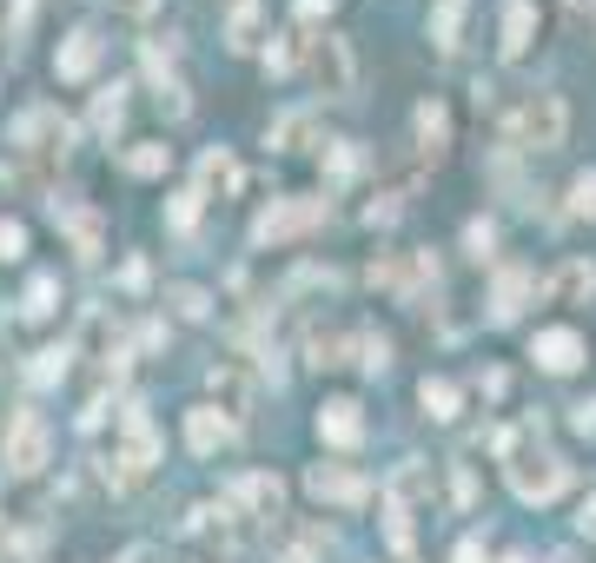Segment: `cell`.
Segmentation results:
<instances>
[{
  "label": "cell",
  "instance_id": "cell-1",
  "mask_svg": "<svg viewBox=\"0 0 596 563\" xmlns=\"http://www.w3.org/2000/svg\"><path fill=\"white\" fill-rule=\"evenodd\" d=\"M490 87H477V100H484ZM490 107H497V133L518 146V152H550V146H563V133H570V113H563V100L557 94H518V100H497L490 94Z\"/></svg>",
  "mask_w": 596,
  "mask_h": 563
},
{
  "label": "cell",
  "instance_id": "cell-2",
  "mask_svg": "<svg viewBox=\"0 0 596 563\" xmlns=\"http://www.w3.org/2000/svg\"><path fill=\"white\" fill-rule=\"evenodd\" d=\"M497 457H503V477H510V491H518L524 504H550V498L563 491V477H570L557 451L531 444V431H503V438H497Z\"/></svg>",
  "mask_w": 596,
  "mask_h": 563
},
{
  "label": "cell",
  "instance_id": "cell-3",
  "mask_svg": "<svg viewBox=\"0 0 596 563\" xmlns=\"http://www.w3.org/2000/svg\"><path fill=\"white\" fill-rule=\"evenodd\" d=\"M325 212H331L325 193H285V199H272L259 219H252V238H259V246H279V238H305L312 225H325Z\"/></svg>",
  "mask_w": 596,
  "mask_h": 563
},
{
  "label": "cell",
  "instance_id": "cell-4",
  "mask_svg": "<svg viewBox=\"0 0 596 563\" xmlns=\"http://www.w3.org/2000/svg\"><path fill=\"white\" fill-rule=\"evenodd\" d=\"M47 444H53V438H47V418L27 412V405L8 418V431H0V457H8L14 477H40V470H47Z\"/></svg>",
  "mask_w": 596,
  "mask_h": 563
},
{
  "label": "cell",
  "instance_id": "cell-5",
  "mask_svg": "<svg viewBox=\"0 0 596 563\" xmlns=\"http://www.w3.org/2000/svg\"><path fill=\"white\" fill-rule=\"evenodd\" d=\"M305 66H312V79H318V94H331V100H345V94L358 87V60H352V40H338V34L312 40V47H305Z\"/></svg>",
  "mask_w": 596,
  "mask_h": 563
},
{
  "label": "cell",
  "instance_id": "cell-6",
  "mask_svg": "<svg viewBox=\"0 0 596 563\" xmlns=\"http://www.w3.org/2000/svg\"><path fill=\"white\" fill-rule=\"evenodd\" d=\"M206 391H212V412H219L226 425H245V418H252V371H245V365H232V358L212 365V371H206Z\"/></svg>",
  "mask_w": 596,
  "mask_h": 563
},
{
  "label": "cell",
  "instance_id": "cell-7",
  "mask_svg": "<svg viewBox=\"0 0 596 563\" xmlns=\"http://www.w3.org/2000/svg\"><path fill=\"white\" fill-rule=\"evenodd\" d=\"M531 358H537L544 371H557V378H563V371H576V365L589 358V345H583V332H576V326H544V332L531 339Z\"/></svg>",
  "mask_w": 596,
  "mask_h": 563
},
{
  "label": "cell",
  "instance_id": "cell-8",
  "mask_svg": "<svg viewBox=\"0 0 596 563\" xmlns=\"http://www.w3.org/2000/svg\"><path fill=\"white\" fill-rule=\"evenodd\" d=\"M305 491L318 498V504H365L372 498V485L358 470H345V464H312L305 470Z\"/></svg>",
  "mask_w": 596,
  "mask_h": 563
},
{
  "label": "cell",
  "instance_id": "cell-9",
  "mask_svg": "<svg viewBox=\"0 0 596 563\" xmlns=\"http://www.w3.org/2000/svg\"><path fill=\"white\" fill-rule=\"evenodd\" d=\"M531 298H537V272L503 266V272H497V292H490V318H497V326H510V318H518Z\"/></svg>",
  "mask_w": 596,
  "mask_h": 563
},
{
  "label": "cell",
  "instance_id": "cell-10",
  "mask_svg": "<svg viewBox=\"0 0 596 563\" xmlns=\"http://www.w3.org/2000/svg\"><path fill=\"white\" fill-rule=\"evenodd\" d=\"M100 66V34L94 27H73L66 40H60V53H53V73L60 79H87Z\"/></svg>",
  "mask_w": 596,
  "mask_h": 563
},
{
  "label": "cell",
  "instance_id": "cell-11",
  "mask_svg": "<svg viewBox=\"0 0 596 563\" xmlns=\"http://www.w3.org/2000/svg\"><path fill=\"white\" fill-rule=\"evenodd\" d=\"M318 438L338 444V451H352V444L365 438V418H358L352 397H331V405H318Z\"/></svg>",
  "mask_w": 596,
  "mask_h": 563
},
{
  "label": "cell",
  "instance_id": "cell-12",
  "mask_svg": "<svg viewBox=\"0 0 596 563\" xmlns=\"http://www.w3.org/2000/svg\"><path fill=\"white\" fill-rule=\"evenodd\" d=\"M537 40V0H503V60H524Z\"/></svg>",
  "mask_w": 596,
  "mask_h": 563
},
{
  "label": "cell",
  "instance_id": "cell-13",
  "mask_svg": "<svg viewBox=\"0 0 596 563\" xmlns=\"http://www.w3.org/2000/svg\"><path fill=\"white\" fill-rule=\"evenodd\" d=\"M53 225L73 238L80 259H100V212L94 206H53Z\"/></svg>",
  "mask_w": 596,
  "mask_h": 563
},
{
  "label": "cell",
  "instance_id": "cell-14",
  "mask_svg": "<svg viewBox=\"0 0 596 563\" xmlns=\"http://www.w3.org/2000/svg\"><path fill=\"white\" fill-rule=\"evenodd\" d=\"M232 431H239V425H226L212 405H193V412H186V444H193L199 457H212L219 444H232Z\"/></svg>",
  "mask_w": 596,
  "mask_h": 563
},
{
  "label": "cell",
  "instance_id": "cell-15",
  "mask_svg": "<svg viewBox=\"0 0 596 563\" xmlns=\"http://www.w3.org/2000/svg\"><path fill=\"white\" fill-rule=\"evenodd\" d=\"M550 298L557 305H589L596 298V266L589 259H563V272L550 279Z\"/></svg>",
  "mask_w": 596,
  "mask_h": 563
},
{
  "label": "cell",
  "instance_id": "cell-16",
  "mask_svg": "<svg viewBox=\"0 0 596 563\" xmlns=\"http://www.w3.org/2000/svg\"><path fill=\"white\" fill-rule=\"evenodd\" d=\"M398 511H411L417 498H431V464H424V457H404L398 470H391V491H385Z\"/></svg>",
  "mask_w": 596,
  "mask_h": 563
},
{
  "label": "cell",
  "instance_id": "cell-17",
  "mask_svg": "<svg viewBox=\"0 0 596 563\" xmlns=\"http://www.w3.org/2000/svg\"><path fill=\"white\" fill-rule=\"evenodd\" d=\"M239 180H245V173H239V159H232L226 146H212V152L199 159V199H206V193L226 199V193H239Z\"/></svg>",
  "mask_w": 596,
  "mask_h": 563
},
{
  "label": "cell",
  "instance_id": "cell-18",
  "mask_svg": "<svg viewBox=\"0 0 596 563\" xmlns=\"http://www.w3.org/2000/svg\"><path fill=\"white\" fill-rule=\"evenodd\" d=\"M417 405H424V412H431L438 425H451V418L464 412V391H458L451 378H424V384H417Z\"/></svg>",
  "mask_w": 596,
  "mask_h": 563
},
{
  "label": "cell",
  "instance_id": "cell-19",
  "mask_svg": "<svg viewBox=\"0 0 596 563\" xmlns=\"http://www.w3.org/2000/svg\"><path fill=\"white\" fill-rule=\"evenodd\" d=\"M259 40H266V14L252 8V0H239V14H232V27H226V47H232V53H252Z\"/></svg>",
  "mask_w": 596,
  "mask_h": 563
},
{
  "label": "cell",
  "instance_id": "cell-20",
  "mask_svg": "<svg viewBox=\"0 0 596 563\" xmlns=\"http://www.w3.org/2000/svg\"><path fill=\"white\" fill-rule=\"evenodd\" d=\"M166 167H173V146H159V139L126 146V173H133V180H159Z\"/></svg>",
  "mask_w": 596,
  "mask_h": 563
},
{
  "label": "cell",
  "instance_id": "cell-21",
  "mask_svg": "<svg viewBox=\"0 0 596 563\" xmlns=\"http://www.w3.org/2000/svg\"><path fill=\"white\" fill-rule=\"evenodd\" d=\"M417 139H424V152H431V159L445 152V139H451V113H445L438 100H424V107H417Z\"/></svg>",
  "mask_w": 596,
  "mask_h": 563
},
{
  "label": "cell",
  "instance_id": "cell-22",
  "mask_svg": "<svg viewBox=\"0 0 596 563\" xmlns=\"http://www.w3.org/2000/svg\"><path fill=\"white\" fill-rule=\"evenodd\" d=\"M312 126H318V120H312V113H279V120H272V126H266V139H272V146H279V152H299V146H305V139H312Z\"/></svg>",
  "mask_w": 596,
  "mask_h": 563
},
{
  "label": "cell",
  "instance_id": "cell-23",
  "mask_svg": "<svg viewBox=\"0 0 596 563\" xmlns=\"http://www.w3.org/2000/svg\"><path fill=\"white\" fill-rule=\"evenodd\" d=\"M464 8H471V0H438V14H431V40H438V53H451V47H458Z\"/></svg>",
  "mask_w": 596,
  "mask_h": 563
},
{
  "label": "cell",
  "instance_id": "cell-24",
  "mask_svg": "<svg viewBox=\"0 0 596 563\" xmlns=\"http://www.w3.org/2000/svg\"><path fill=\"white\" fill-rule=\"evenodd\" d=\"M166 305H173V318H186V326H199V318L212 311V298L199 285H166Z\"/></svg>",
  "mask_w": 596,
  "mask_h": 563
},
{
  "label": "cell",
  "instance_id": "cell-25",
  "mask_svg": "<svg viewBox=\"0 0 596 563\" xmlns=\"http://www.w3.org/2000/svg\"><path fill=\"white\" fill-rule=\"evenodd\" d=\"M305 352H312V365H318V371H331V365H345L352 339H338V332H312V339H305Z\"/></svg>",
  "mask_w": 596,
  "mask_h": 563
},
{
  "label": "cell",
  "instance_id": "cell-26",
  "mask_svg": "<svg viewBox=\"0 0 596 563\" xmlns=\"http://www.w3.org/2000/svg\"><path fill=\"white\" fill-rule=\"evenodd\" d=\"M352 352H358V365H365L372 378L391 365V339H385V332H358V339H352Z\"/></svg>",
  "mask_w": 596,
  "mask_h": 563
},
{
  "label": "cell",
  "instance_id": "cell-27",
  "mask_svg": "<svg viewBox=\"0 0 596 563\" xmlns=\"http://www.w3.org/2000/svg\"><path fill=\"white\" fill-rule=\"evenodd\" d=\"M120 120H126V87H107V94L94 100V126H100V133H120Z\"/></svg>",
  "mask_w": 596,
  "mask_h": 563
},
{
  "label": "cell",
  "instance_id": "cell-28",
  "mask_svg": "<svg viewBox=\"0 0 596 563\" xmlns=\"http://www.w3.org/2000/svg\"><path fill=\"white\" fill-rule=\"evenodd\" d=\"M66 358H73V345H47V352H34V365H27V378H34V384H53V378L66 371Z\"/></svg>",
  "mask_w": 596,
  "mask_h": 563
},
{
  "label": "cell",
  "instance_id": "cell-29",
  "mask_svg": "<svg viewBox=\"0 0 596 563\" xmlns=\"http://www.w3.org/2000/svg\"><path fill=\"white\" fill-rule=\"evenodd\" d=\"M570 212H576V219H596V167H583V173L570 180Z\"/></svg>",
  "mask_w": 596,
  "mask_h": 563
},
{
  "label": "cell",
  "instance_id": "cell-30",
  "mask_svg": "<svg viewBox=\"0 0 596 563\" xmlns=\"http://www.w3.org/2000/svg\"><path fill=\"white\" fill-rule=\"evenodd\" d=\"M53 298H60V279H47V272H40V279L27 285V305H21V311H27V318H47V311H53Z\"/></svg>",
  "mask_w": 596,
  "mask_h": 563
},
{
  "label": "cell",
  "instance_id": "cell-31",
  "mask_svg": "<svg viewBox=\"0 0 596 563\" xmlns=\"http://www.w3.org/2000/svg\"><path fill=\"white\" fill-rule=\"evenodd\" d=\"M299 66V40L292 34H272V47H266V73H292Z\"/></svg>",
  "mask_w": 596,
  "mask_h": 563
},
{
  "label": "cell",
  "instance_id": "cell-32",
  "mask_svg": "<svg viewBox=\"0 0 596 563\" xmlns=\"http://www.w3.org/2000/svg\"><path fill=\"white\" fill-rule=\"evenodd\" d=\"M385 537H391V550H398V556H411V511L385 504Z\"/></svg>",
  "mask_w": 596,
  "mask_h": 563
},
{
  "label": "cell",
  "instance_id": "cell-33",
  "mask_svg": "<svg viewBox=\"0 0 596 563\" xmlns=\"http://www.w3.org/2000/svg\"><path fill=\"white\" fill-rule=\"evenodd\" d=\"M166 225H173V232H193V225H199V193H180L173 206H166Z\"/></svg>",
  "mask_w": 596,
  "mask_h": 563
},
{
  "label": "cell",
  "instance_id": "cell-34",
  "mask_svg": "<svg viewBox=\"0 0 596 563\" xmlns=\"http://www.w3.org/2000/svg\"><path fill=\"white\" fill-rule=\"evenodd\" d=\"M464 246H471V259H490V246H497V225H490V219H471Z\"/></svg>",
  "mask_w": 596,
  "mask_h": 563
},
{
  "label": "cell",
  "instance_id": "cell-35",
  "mask_svg": "<svg viewBox=\"0 0 596 563\" xmlns=\"http://www.w3.org/2000/svg\"><path fill=\"white\" fill-rule=\"evenodd\" d=\"M27 253V225L21 219H0V259H21Z\"/></svg>",
  "mask_w": 596,
  "mask_h": 563
},
{
  "label": "cell",
  "instance_id": "cell-36",
  "mask_svg": "<svg viewBox=\"0 0 596 563\" xmlns=\"http://www.w3.org/2000/svg\"><path fill=\"white\" fill-rule=\"evenodd\" d=\"M451 498H458V511L477 504V477H471V464H451Z\"/></svg>",
  "mask_w": 596,
  "mask_h": 563
},
{
  "label": "cell",
  "instance_id": "cell-37",
  "mask_svg": "<svg viewBox=\"0 0 596 563\" xmlns=\"http://www.w3.org/2000/svg\"><path fill=\"white\" fill-rule=\"evenodd\" d=\"M352 173H358V146L338 139V146H331V180H352Z\"/></svg>",
  "mask_w": 596,
  "mask_h": 563
},
{
  "label": "cell",
  "instance_id": "cell-38",
  "mask_svg": "<svg viewBox=\"0 0 596 563\" xmlns=\"http://www.w3.org/2000/svg\"><path fill=\"white\" fill-rule=\"evenodd\" d=\"M398 212H404V206H398V199H391V193H385V199H372V206H365V219H372V225H391V219H398Z\"/></svg>",
  "mask_w": 596,
  "mask_h": 563
},
{
  "label": "cell",
  "instance_id": "cell-39",
  "mask_svg": "<svg viewBox=\"0 0 596 563\" xmlns=\"http://www.w3.org/2000/svg\"><path fill=\"white\" fill-rule=\"evenodd\" d=\"M113 8H120L126 21H153V14H159V0H113Z\"/></svg>",
  "mask_w": 596,
  "mask_h": 563
},
{
  "label": "cell",
  "instance_id": "cell-40",
  "mask_svg": "<svg viewBox=\"0 0 596 563\" xmlns=\"http://www.w3.org/2000/svg\"><path fill=\"white\" fill-rule=\"evenodd\" d=\"M120 285L139 292V285H146V259H126V266H120Z\"/></svg>",
  "mask_w": 596,
  "mask_h": 563
},
{
  "label": "cell",
  "instance_id": "cell-41",
  "mask_svg": "<svg viewBox=\"0 0 596 563\" xmlns=\"http://www.w3.org/2000/svg\"><path fill=\"white\" fill-rule=\"evenodd\" d=\"M576 530H583V537H596V491L583 498V511H576Z\"/></svg>",
  "mask_w": 596,
  "mask_h": 563
},
{
  "label": "cell",
  "instance_id": "cell-42",
  "mask_svg": "<svg viewBox=\"0 0 596 563\" xmlns=\"http://www.w3.org/2000/svg\"><path fill=\"white\" fill-rule=\"evenodd\" d=\"M451 563H484V543H477V537H464V543H458V556H451Z\"/></svg>",
  "mask_w": 596,
  "mask_h": 563
},
{
  "label": "cell",
  "instance_id": "cell-43",
  "mask_svg": "<svg viewBox=\"0 0 596 563\" xmlns=\"http://www.w3.org/2000/svg\"><path fill=\"white\" fill-rule=\"evenodd\" d=\"M576 431H596V397H589V405H576V418H570Z\"/></svg>",
  "mask_w": 596,
  "mask_h": 563
},
{
  "label": "cell",
  "instance_id": "cell-44",
  "mask_svg": "<svg viewBox=\"0 0 596 563\" xmlns=\"http://www.w3.org/2000/svg\"><path fill=\"white\" fill-rule=\"evenodd\" d=\"M331 8H338V0H299V14H305V21H318V14H331Z\"/></svg>",
  "mask_w": 596,
  "mask_h": 563
},
{
  "label": "cell",
  "instance_id": "cell-45",
  "mask_svg": "<svg viewBox=\"0 0 596 563\" xmlns=\"http://www.w3.org/2000/svg\"><path fill=\"white\" fill-rule=\"evenodd\" d=\"M34 8H40V0H14V34H21V27L34 21Z\"/></svg>",
  "mask_w": 596,
  "mask_h": 563
},
{
  "label": "cell",
  "instance_id": "cell-46",
  "mask_svg": "<svg viewBox=\"0 0 596 563\" xmlns=\"http://www.w3.org/2000/svg\"><path fill=\"white\" fill-rule=\"evenodd\" d=\"M8 550H14V524H8V517H0V556H8Z\"/></svg>",
  "mask_w": 596,
  "mask_h": 563
},
{
  "label": "cell",
  "instance_id": "cell-47",
  "mask_svg": "<svg viewBox=\"0 0 596 563\" xmlns=\"http://www.w3.org/2000/svg\"><path fill=\"white\" fill-rule=\"evenodd\" d=\"M570 14H583V21H596V0H570Z\"/></svg>",
  "mask_w": 596,
  "mask_h": 563
},
{
  "label": "cell",
  "instance_id": "cell-48",
  "mask_svg": "<svg viewBox=\"0 0 596 563\" xmlns=\"http://www.w3.org/2000/svg\"><path fill=\"white\" fill-rule=\"evenodd\" d=\"M503 563H531V556H524V550H510V556H503Z\"/></svg>",
  "mask_w": 596,
  "mask_h": 563
}]
</instances>
